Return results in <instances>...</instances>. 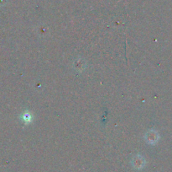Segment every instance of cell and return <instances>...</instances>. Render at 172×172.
Wrapping results in <instances>:
<instances>
[{
	"mask_svg": "<svg viewBox=\"0 0 172 172\" xmlns=\"http://www.w3.org/2000/svg\"><path fill=\"white\" fill-rule=\"evenodd\" d=\"M144 165V160L143 159L141 156H136L134 158V160H133V165L135 166V168L138 169H140L142 168Z\"/></svg>",
	"mask_w": 172,
	"mask_h": 172,
	"instance_id": "cell-1",
	"label": "cell"
}]
</instances>
